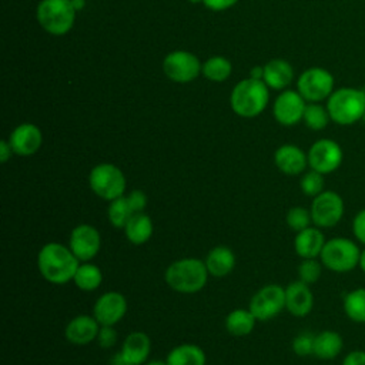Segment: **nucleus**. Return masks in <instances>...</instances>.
<instances>
[{
    "mask_svg": "<svg viewBox=\"0 0 365 365\" xmlns=\"http://www.w3.org/2000/svg\"><path fill=\"white\" fill-rule=\"evenodd\" d=\"M78 265L80 261L68 245L61 242L51 241L38 250L37 268L40 275L50 284L64 285L73 281Z\"/></svg>",
    "mask_w": 365,
    "mask_h": 365,
    "instance_id": "obj_1",
    "label": "nucleus"
},
{
    "mask_svg": "<svg viewBox=\"0 0 365 365\" xmlns=\"http://www.w3.org/2000/svg\"><path fill=\"white\" fill-rule=\"evenodd\" d=\"M208 269L204 259L185 257L173 261L164 272L167 285L178 294L200 292L208 281Z\"/></svg>",
    "mask_w": 365,
    "mask_h": 365,
    "instance_id": "obj_2",
    "label": "nucleus"
},
{
    "mask_svg": "<svg viewBox=\"0 0 365 365\" xmlns=\"http://www.w3.org/2000/svg\"><path fill=\"white\" fill-rule=\"evenodd\" d=\"M331 121L338 125H352L365 117V90L339 87L327 100Z\"/></svg>",
    "mask_w": 365,
    "mask_h": 365,
    "instance_id": "obj_3",
    "label": "nucleus"
},
{
    "mask_svg": "<svg viewBox=\"0 0 365 365\" xmlns=\"http://www.w3.org/2000/svg\"><path fill=\"white\" fill-rule=\"evenodd\" d=\"M269 100L268 86L262 80L244 78L237 83L231 91L230 103L232 111L244 118L259 115Z\"/></svg>",
    "mask_w": 365,
    "mask_h": 365,
    "instance_id": "obj_4",
    "label": "nucleus"
},
{
    "mask_svg": "<svg viewBox=\"0 0 365 365\" xmlns=\"http://www.w3.org/2000/svg\"><path fill=\"white\" fill-rule=\"evenodd\" d=\"M361 251L355 241L345 237H334L325 241L319 259L327 269L344 274L359 267Z\"/></svg>",
    "mask_w": 365,
    "mask_h": 365,
    "instance_id": "obj_5",
    "label": "nucleus"
},
{
    "mask_svg": "<svg viewBox=\"0 0 365 365\" xmlns=\"http://www.w3.org/2000/svg\"><path fill=\"white\" fill-rule=\"evenodd\" d=\"M73 0H41L37 6V21L53 36H63L71 30L76 21Z\"/></svg>",
    "mask_w": 365,
    "mask_h": 365,
    "instance_id": "obj_6",
    "label": "nucleus"
},
{
    "mask_svg": "<svg viewBox=\"0 0 365 365\" xmlns=\"http://www.w3.org/2000/svg\"><path fill=\"white\" fill-rule=\"evenodd\" d=\"M90 190L101 200L113 201L125 192L127 180L121 168L111 163L94 165L88 174Z\"/></svg>",
    "mask_w": 365,
    "mask_h": 365,
    "instance_id": "obj_7",
    "label": "nucleus"
},
{
    "mask_svg": "<svg viewBox=\"0 0 365 365\" xmlns=\"http://www.w3.org/2000/svg\"><path fill=\"white\" fill-rule=\"evenodd\" d=\"M335 90L334 76L324 67H309L297 80V91L308 103H321Z\"/></svg>",
    "mask_w": 365,
    "mask_h": 365,
    "instance_id": "obj_8",
    "label": "nucleus"
},
{
    "mask_svg": "<svg viewBox=\"0 0 365 365\" xmlns=\"http://www.w3.org/2000/svg\"><path fill=\"white\" fill-rule=\"evenodd\" d=\"M309 211L312 224L315 227L332 228L342 220L345 204L338 192L332 190H324L321 194L312 198Z\"/></svg>",
    "mask_w": 365,
    "mask_h": 365,
    "instance_id": "obj_9",
    "label": "nucleus"
},
{
    "mask_svg": "<svg viewBox=\"0 0 365 365\" xmlns=\"http://www.w3.org/2000/svg\"><path fill=\"white\" fill-rule=\"evenodd\" d=\"M248 309L257 321L275 318L285 309V288L278 284H268L259 288L250 299Z\"/></svg>",
    "mask_w": 365,
    "mask_h": 365,
    "instance_id": "obj_10",
    "label": "nucleus"
},
{
    "mask_svg": "<svg viewBox=\"0 0 365 365\" xmlns=\"http://www.w3.org/2000/svg\"><path fill=\"white\" fill-rule=\"evenodd\" d=\"M308 167L324 175L336 171L344 160L341 145L332 138H319L308 150Z\"/></svg>",
    "mask_w": 365,
    "mask_h": 365,
    "instance_id": "obj_11",
    "label": "nucleus"
},
{
    "mask_svg": "<svg viewBox=\"0 0 365 365\" xmlns=\"http://www.w3.org/2000/svg\"><path fill=\"white\" fill-rule=\"evenodd\" d=\"M201 66L195 54L185 50H175L164 57L163 71L171 81L190 83L201 73Z\"/></svg>",
    "mask_w": 365,
    "mask_h": 365,
    "instance_id": "obj_12",
    "label": "nucleus"
},
{
    "mask_svg": "<svg viewBox=\"0 0 365 365\" xmlns=\"http://www.w3.org/2000/svg\"><path fill=\"white\" fill-rule=\"evenodd\" d=\"M68 248L80 262L91 261L101 250V235L94 225L81 222L71 230Z\"/></svg>",
    "mask_w": 365,
    "mask_h": 365,
    "instance_id": "obj_13",
    "label": "nucleus"
},
{
    "mask_svg": "<svg viewBox=\"0 0 365 365\" xmlns=\"http://www.w3.org/2000/svg\"><path fill=\"white\" fill-rule=\"evenodd\" d=\"M127 298L118 291L103 292L93 305V317L100 325H115L127 314Z\"/></svg>",
    "mask_w": 365,
    "mask_h": 365,
    "instance_id": "obj_14",
    "label": "nucleus"
},
{
    "mask_svg": "<svg viewBox=\"0 0 365 365\" xmlns=\"http://www.w3.org/2000/svg\"><path fill=\"white\" fill-rule=\"evenodd\" d=\"M307 101L297 90H285L274 101V118L287 127L295 125L302 121Z\"/></svg>",
    "mask_w": 365,
    "mask_h": 365,
    "instance_id": "obj_15",
    "label": "nucleus"
},
{
    "mask_svg": "<svg viewBox=\"0 0 365 365\" xmlns=\"http://www.w3.org/2000/svg\"><path fill=\"white\" fill-rule=\"evenodd\" d=\"M9 143L16 155L30 157L40 150L43 143V134L36 124L23 123V124H19L10 133Z\"/></svg>",
    "mask_w": 365,
    "mask_h": 365,
    "instance_id": "obj_16",
    "label": "nucleus"
},
{
    "mask_svg": "<svg viewBox=\"0 0 365 365\" xmlns=\"http://www.w3.org/2000/svg\"><path fill=\"white\" fill-rule=\"evenodd\" d=\"M314 308V294L308 284L301 279L285 287V309L297 318L307 317Z\"/></svg>",
    "mask_w": 365,
    "mask_h": 365,
    "instance_id": "obj_17",
    "label": "nucleus"
},
{
    "mask_svg": "<svg viewBox=\"0 0 365 365\" xmlns=\"http://www.w3.org/2000/svg\"><path fill=\"white\" fill-rule=\"evenodd\" d=\"M100 327L101 325L93 315L80 314L67 322L64 338L73 345H87L96 341Z\"/></svg>",
    "mask_w": 365,
    "mask_h": 365,
    "instance_id": "obj_18",
    "label": "nucleus"
},
{
    "mask_svg": "<svg viewBox=\"0 0 365 365\" xmlns=\"http://www.w3.org/2000/svg\"><path fill=\"white\" fill-rule=\"evenodd\" d=\"M274 163L281 173L287 175H298L305 171L308 155L295 144H282L274 153Z\"/></svg>",
    "mask_w": 365,
    "mask_h": 365,
    "instance_id": "obj_19",
    "label": "nucleus"
},
{
    "mask_svg": "<svg viewBox=\"0 0 365 365\" xmlns=\"http://www.w3.org/2000/svg\"><path fill=\"white\" fill-rule=\"evenodd\" d=\"M128 365H143L151 352V339L143 331L130 332L118 351Z\"/></svg>",
    "mask_w": 365,
    "mask_h": 365,
    "instance_id": "obj_20",
    "label": "nucleus"
},
{
    "mask_svg": "<svg viewBox=\"0 0 365 365\" xmlns=\"http://www.w3.org/2000/svg\"><path fill=\"white\" fill-rule=\"evenodd\" d=\"M325 237L321 228L311 225L295 234L294 250L301 259L304 258H319L321 251L325 245Z\"/></svg>",
    "mask_w": 365,
    "mask_h": 365,
    "instance_id": "obj_21",
    "label": "nucleus"
},
{
    "mask_svg": "<svg viewBox=\"0 0 365 365\" xmlns=\"http://www.w3.org/2000/svg\"><path fill=\"white\" fill-rule=\"evenodd\" d=\"M208 274L215 278H224L235 268V254L225 245L212 247L204 258Z\"/></svg>",
    "mask_w": 365,
    "mask_h": 365,
    "instance_id": "obj_22",
    "label": "nucleus"
},
{
    "mask_svg": "<svg viewBox=\"0 0 365 365\" xmlns=\"http://www.w3.org/2000/svg\"><path fill=\"white\" fill-rule=\"evenodd\" d=\"M294 80V68L292 66L282 58H272L264 66V76L262 81L274 88L282 90L291 84Z\"/></svg>",
    "mask_w": 365,
    "mask_h": 365,
    "instance_id": "obj_23",
    "label": "nucleus"
},
{
    "mask_svg": "<svg viewBox=\"0 0 365 365\" xmlns=\"http://www.w3.org/2000/svg\"><path fill=\"white\" fill-rule=\"evenodd\" d=\"M342 348H344L342 336L336 331L325 329L315 334L312 355L322 361H331L341 354Z\"/></svg>",
    "mask_w": 365,
    "mask_h": 365,
    "instance_id": "obj_24",
    "label": "nucleus"
},
{
    "mask_svg": "<svg viewBox=\"0 0 365 365\" xmlns=\"http://www.w3.org/2000/svg\"><path fill=\"white\" fill-rule=\"evenodd\" d=\"M123 230L125 238L131 244L143 245L151 238L154 232V225L150 215H147L145 212H135L131 215V218Z\"/></svg>",
    "mask_w": 365,
    "mask_h": 365,
    "instance_id": "obj_25",
    "label": "nucleus"
},
{
    "mask_svg": "<svg viewBox=\"0 0 365 365\" xmlns=\"http://www.w3.org/2000/svg\"><path fill=\"white\" fill-rule=\"evenodd\" d=\"M165 361L168 365H205L207 355L195 344H180L167 354Z\"/></svg>",
    "mask_w": 365,
    "mask_h": 365,
    "instance_id": "obj_26",
    "label": "nucleus"
},
{
    "mask_svg": "<svg viewBox=\"0 0 365 365\" xmlns=\"http://www.w3.org/2000/svg\"><path fill=\"white\" fill-rule=\"evenodd\" d=\"M255 322L257 318L254 317V314L250 309H244V308H237L232 309L224 321L225 329L234 335V336H247L248 334H251L255 328Z\"/></svg>",
    "mask_w": 365,
    "mask_h": 365,
    "instance_id": "obj_27",
    "label": "nucleus"
},
{
    "mask_svg": "<svg viewBox=\"0 0 365 365\" xmlns=\"http://www.w3.org/2000/svg\"><path fill=\"white\" fill-rule=\"evenodd\" d=\"M73 282L78 289H81L84 292L94 291L103 282V271L100 269L98 265L93 264L91 261L80 262V265L74 274Z\"/></svg>",
    "mask_w": 365,
    "mask_h": 365,
    "instance_id": "obj_28",
    "label": "nucleus"
},
{
    "mask_svg": "<svg viewBox=\"0 0 365 365\" xmlns=\"http://www.w3.org/2000/svg\"><path fill=\"white\" fill-rule=\"evenodd\" d=\"M232 71L231 61L222 56H212L201 66V73L205 78L214 83L225 81Z\"/></svg>",
    "mask_w": 365,
    "mask_h": 365,
    "instance_id": "obj_29",
    "label": "nucleus"
},
{
    "mask_svg": "<svg viewBox=\"0 0 365 365\" xmlns=\"http://www.w3.org/2000/svg\"><path fill=\"white\" fill-rule=\"evenodd\" d=\"M345 315L359 324H365V288H355L349 291L342 301Z\"/></svg>",
    "mask_w": 365,
    "mask_h": 365,
    "instance_id": "obj_30",
    "label": "nucleus"
},
{
    "mask_svg": "<svg viewBox=\"0 0 365 365\" xmlns=\"http://www.w3.org/2000/svg\"><path fill=\"white\" fill-rule=\"evenodd\" d=\"M133 214L134 212L128 204L127 195H121L108 202L107 218H108V222L115 228H124Z\"/></svg>",
    "mask_w": 365,
    "mask_h": 365,
    "instance_id": "obj_31",
    "label": "nucleus"
},
{
    "mask_svg": "<svg viewBox=\"0 0 365 365\" xmlns=\"http://www.w3.org/2000/svg\"><path fill=\"white\" fill-rule=\"evenodd\" d=\"M302 121L312 131H321L327 128L331 121L327 106H322L319 103H308L304 111Z\"/></svg>",
    "mask_w": 365,
    "mask_h": 365,
    "instance_id": "obj_32",
    "label": "nucleus"
},
{
    "mask_svg": "<svg viewBox=\"0 0 365 365\" xmlns=\"http://www.w3.org/2000/svg\"><path fill=\"white\" fill-rule=\"evenodd\" d=\"M299 188L307 197H312V198L317 197L318 194H321L325 190L324 174H321L315 170H309V171L304 173L299 180Z\"/></svg>",
    "mask_w": 365,
    "mask_h": 365,
    "instance_id": "obj_33",
    "label": "nucleus"
},
{
    "mask_svg": "<svg viewBox=\"0 0 365 365\" xmlns=\"http://www.w3.org/2000/svg\"><path fill=\"white\" fill-rule=\"evenodd\" d=\"M285 222L292 231L299 232V231L311 227V224H312L311 211L301 205L291 207L285 215Z\"/></svg>",
    "mask_w": 365,
    "mask_h": 365,
    "instance_id": "obj_34",
    "label": "nucleus"
},
{
    "mask_svg": "<svg viewBox=\"0 0 365 365\" xmlns=\"http://www.w3.org/2000/svg\"><path fill=\"white\" fill-rule=\"evenodd\" d=\"M322 262L317 258H304L298 265V279L311 285L315 284L322 275Z\"/></svg>",
    "mask_w": 365,
    "mask_h": 365,
    "instance_id": "obj_35",
    "label": "nucleus"
},
{
    "mask_svg": "<svg viewBox=\"0 0 365 365\" xmlns=\"http://www.w3.org/2000/svg\"><path fill=\"white\" fill-rule=\"evenodd\" d=\"M314 341H315V334L304 331L299 332L294 339H292V351L298 356H308L314 354Z\"/></svg>",
    "mask_w": 365,
    "mask_h": 365,
    "instance_id": "obj_36",
    "label": "nucleus"
},
{
    "mask_svg": "<svg viewBox=\"0 0 365 365\" xmlns=\"http://www.w3.org/2000/svg\"><path fill=\"white\" fill-rule=\"evenodd\" d=\"M96 341L100 348H104V349L113 348L117 342V331L114 325H101Z\"/></svg>",
    "mask_w": 365,
    "mask_h": 365,
    "instance_id": "obj_37",
    "label": "nucleus"
},
{
    "mask_svg": "<svg viewBox=\"0 0 365 365\" xmlns=\"http://www.w3.org/2000/svg\"><path fill=\"white\" fill-rule=\"evenodd\" d=\"M127 200H128V204L133 210V212H144L145 207H147V202H148V198H147V194L143 191V190H133L127 194Z\"/></svg>",
    "mask_w": 365,
    "mask_h": 365,
    "instance_id": "obj_38",
    "label": "nucleus"
},
{
    "mask_svg": "<svg viewBox=\"0 0 365 365\" xmlns=\"http://www.w3.org/2000/svg\"><path fill=\"white\" fill-rule=\"evenodd\" d=\"M352 232L358 242L365 245V208L356 212L352 220Z\"/></svg>",
    "mask_w": 365,
    "mask_h": 365,
    "instance_id": "obj_39",
    "label": "nucleus"
},
{
    "mask_svg": "<svg viewBox=\"0 0 365 365\" xmlns=\"http://www.w3.org/2000/svg\"><path fill=\"white\" fill-rule=\"evenodd\" d=\"M342 365H365V351L355 349L348 352L342 359Z\"/></svg>",
    "mask_w": 365,
    "mask_h": 365,
    "instance_id": "obj_40",
    "label": "nucleus"
},
{
    "mask_svg": "<svg viewBox=\"0 0 365 365\" xmlns=\"http://www.w3.org/2000/svg\"><path fill=\"white\" fill-rule=\"evenodd\" d=\"M202 3H204L205 7H208L210 10L221 11V10H225V9L232 7L235 3H238V0H202Z\"/></svg>",
    "mask_w": 365,
    "mask_h": 365,
    "instance_id": "obj_41",
    "label": "nucleus"
},
{
    "mask_svg": "<svg viewBox=\"0 0 365 365\" xmlns=\"http://www.w3.org/2000/svg\"><path fill=\"white\" fill-rule=\"evenodd\" d=\"M13 154L14 153H13V148H11L9 140H1L0 141V161L7 163Z\"/></svg>",
    "mask_w": 365,
    "mask_h": 365,
    "instance_id": "obj_42",
    "label": "nucleus"
},
{
    "mask_svg": "<svg viewBox=\"0 0 365 365\" xmlns=\"http://www.w3.org/2000/svg\"><path fill=\"white\" fill-rule=\"evenodd\" d=\"M110 365H128V364L124 361V358L121 356V354L117 352V354H114V355L111 356Z\"/></svg>",
    "mask_w": 365,
    "mask_h": 365,
    "instance_id": "obj_43",
    "label": "nucleus"
},
{
    "mask_svg": "<svg viewBox=\"0 0 365 365\" xmlns=\"http://www.w3.org/2000/svg\"><path fill=\"white\" fill-rule=\"evenodd\" d=\"M251 77L252 78H257V80H262V76H264V67H259V66H257V67H254L252 70H251Z\"/></svg>",
    "mask_w": 365,
    "mask_h": 365,
    "instance_id": "obj_44",
    "label": "nucleus"
},
{
    "mask_svg": "<svg viewBox=\"0 0 365 365\" xmlns=\"http://www.w3.org/2000/svg\"><path fill=\"white\" fill-rule=\"evenodd\" d=\"M359 268H361V271L365 274V248L361 251V257H359Z\"/></svg>",
    "mask_w": 365,
    "mask_h": 365,
    "instance_id": "obj_45",
    "label": "nucleus"
},
{
    "mask_svg": "<svg viewBox=\"0 0 365 365\" xmlns=\"http://www.w3.org/2000/svg\"><path fill=\"white\" fill-rule=\"evenodd\" d=\"M144 365H168L167 364V361L164 359V361H160V359H153V361H148V362H145Z\"/></svg>",
    "mask_w": 365,
    "mask_h": 365,
    "instance_id": "obj_46",
    "label": "nucleus"
},
{
    "mask_svg": "<svg viewBox=\"0 0 365 365\" xmlns=\"http://www.w3.org/2000/svg\"><path fill=\"white\" fill-rule=\"evenodd\" d=\"M73 4L76 7V10H78V9H81L84 6V0H73Z\"/></svg>",
    "mask_w": 365,
    "mask_h": 365,
    "instance_id": "obj_47",
    "label": "nucleus"
},
{
    "mask_svg": "<svg viewBox=\"0 0 365 365\" xmlns=\"http://www.w3.org/2000/svg\"><path fill=\"white\" fill-rule=\"evenodd\" d=\"M190 3H202V0H188Z\"/></svg>",
    "mask_w": 365,
    "mask_h": 365,
    "instance_id": "obj_48",
    "label": "nucleus"
}]
</instances>
